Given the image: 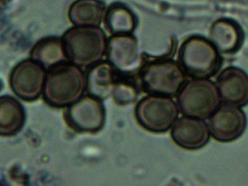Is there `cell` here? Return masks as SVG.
Returning a JSON list of instances; mask_svg holds the SVG:
<instances>
[{"label": "cell", "instance_id": "obj_1", "mask_svg": "<svg viewBox=\"0 0 248 186\" xmlns=\"http://www.w3.org/2000/svg\"><path fill=\"white\" fill-rule=\"evenodd\" d=\"M86 88V73L76 64L64 61L46 70L43 99L50 107L66 108L83 97Z\"/></svg>", "mask_w": 248, "mask_h": 186}, {"label": "cell", "instance_id": "obj_2", "mask_svg": "<svg viewBox=\"0 0 248 186\" xmlns=\"http://www.w3.org/2000/svg\"><path fill=\"white\" fill-rule=\"evenodd\" d=\"M62 39L68 61L81 68L102 61L107 51L108 40L98 26H75Z\"/></svg>", "mask_w": 248, "mask_h": 186}, {"label": "cell", "instance_id": "obj_3", "mask_svg": "<svg viewBox=\"0 0 248 186\" xmlns=\"http://www.w3.org/2000/svg\"><path fill=\"white\" fill-rule=\"evenodd\" d=\"M139 75L144 91L169 97L178 95L187 79L180 64L167 59L154 60L143 64Z\"/></svg>", "mask_w": 248, "mask_h": 186}, {"label": "cell", "instance_id": "obj_4", "mask_svg": "<svg viewBox=\"0 0 248 186\" xmlns=\"http://www.w3.org/2000/svg\"><path fill=\"white\" fill-rule=\"evenodd\" d=\"M220 52L209 40L192 36L184 42L179 53V64L193 79H209L220 70Z\"/></svg>", "mask_w": 248, "mask_h": 186}, {"label": "cell", "instance_id": "obj_5", "mask_svg": "<svg viewBox=\"0 0 248 186\" xmlns=\"http://www.w3.org/2000/svg\"><path fill=\"white\" fill-rule=\"evenodd\" d=\"M178 105L185 116L209 118L221 99L217 84L209 79H193L186 83L178 95Z\"/></svg>", "mask_w": 248, "mask_h": 186}, {"label": "cell", "instance_id": "obj_6", "mask_svg": "<svg viewBox=\"0 0 248 186\" xmlns=\"http://www.w3.org/2000/svg\"><path fill=\"white\" fill-rule=\"evenodd\" d=\"M179 111L178 104L171 97L149 94L137 104L135 116L143 129L154 134H163L173 127Z\"/></svg>", "mask_w": 248, "mask_h": 186}, {"label": "cell", "instance_id": "obj_7", "mask_svg": "<svg viewBox=\"0 0 248 186\" xmlns=\"http://www.w3.org/2000/svg\"><path fill=\"white\" fill-rule=\"evenodd\" d=\"M64 119L71 129L79 134H97L105 125V106L102 100L84 95L66 108Z\"/></svg>", "mask_w": 248, "mask_h": 186}, {"label": "cell", "instance_id": "obj_8", "mask_svg": "<svg viewBox=\"0 0 248 186\" xmlns=\"http://www.w3.org/2000/svg\"><path fill=\"white\" fill-rule=\"evenodd\" d=\"M46 69L32 59L20 62L10 74V85L16 96L31 102L43 95Z\"/></svg>", "mask_w": 248, "mask_h": 186}, {"label": "cell", "instance_id": "obj_9", "mask_svg": "<svg viewBox=\"0 0 248 186\" xmlns=\"http://www.w3.org/2000/svg\"><path fill=\"white\" fill-rule=\"evenodd\" d=\"M247 124V115L240 107L223 103L210 117L209 126L216 141L227 143L240 138Z\"/></svg>", "mask_w": 248, "mask_h": 186}, {"label": "cell", "instance_id": "obj_10", "mask_svg": "<svg viewBox=\"0 0 248 186\" xmlns=\"http://www.w3.org/2000/svg\"><path fill=\"white\" fill-rule=\"evenodd\" d=\"M108 61L122 74L131 76L142 67L138 42L131 34L112 35L108 40Z\"/></svg>", "mask_w": 248, "mask_h": 186}, {"label": "cell", "instance_id": "obj_11", "mask_svg": "<svg viewBox=\"0 0 248 186\" xmlns=\"http://www.w3.org/2000/svg\"><path fill=\"white\" fill-rule=\"evenodd\" d=\"M170 136L179 147L186 150L196 151L209 143L211 134L209 124L203 119L184 116L174 123Z\"/></svg>", "mask_w": 248, "mask_h": 186}, {"label": "cell", "instance_id": "obj_12", "mask_svg": "<svg viewBox=\"0 0 248 186\" xmlns=\"http://www.w3.org/2000/svg\"><path fill=\"white\" fill-rule=\"evenodd\" d=\"M217 86L221 101L243 107L248 104V75L241 68L229 67L221 72Z\"/></svg>", "mask_w": 248, "mask_h": 186}, {"label": "cell", "instance_id": "obj_13", "mask_svg": "<svg viewBox=\"0 0 248 186\" xmlns=\"http://www.w3.org/2000/svg\"><path fill=\"white\" fill-rule=\"evenodd\" d=\"M121 73L108 61H101L90 66L86 72V92L88 95L105 101L111 96Z\"/></svg>", "mask_w": 248, "mask_h": 186}, {"label": "cell", "instance_id": "obj_14", "mask_svg": "<svg viewBox=\"0 0 248 186\" xmlns=\"http://www.w3.org/2000/svg\"><path fill=\"white\" fill-rule=\"evenodd\" d=\"M26 122V112L21 102L11 95L0 97V135L11 137L19 134Z\"/></svg>", "mask_w": 248, "mask_h": 186}, {"label": "cell", "instance_id": "obj_15", "mask_svg": "<svg viewBox=\"0 0 248 186\" xmlns=\"http://www.w3.org/2000/svg\"><path fill=\"white\" fill-rule=\"evenodd\" d=\"M210 41L219 52L230 54L239 50L242 43L240 28L229 20H218L210 31Z\"/></svg>", "mask_w": 248, "mask_h": 186}, {"label": "cell", "instance_id": "obj_16", "mask_svg": "<svg viewBox=\"0 0 248 186\" xmlns=\"http://www.w3.org/2000/svg\"><path fill=\"white\" fill-rule=\"evenodd\" d=\"M105 4L99 0H77L69 10L75 26H99L105 17Z\"/></svg>", "mask_w": 248, "mask_h": 186}, {"label": "cell", "instance_id": "obj_17", "mask_svg": "<svg viewBox=\"0 0 248 186\" xmlns=\"http://www.w3.org/2000/svg\"><path fill=\"white\" fill-rule=\"evenodd\" d=\"M30 55L31 59L41 64L46 70L68 61L63 41L57 37H49L40 40L32 48Z\"/></svg>", "mask_w": 248, "mask_h": 186}, {"label": "cell", "instance_id": "obj_18", "mask_svg": "<svg viewBox=\"0 0 248 186\" xmlns=\"http://www.w3.org/2000/svg\"><path fill=\"white\" fill-rule=\"evenodd\" d=\"M108 32L112 35L131 34L136 26V19L129 9L121 4H113L105 17Z\"/></svg>", "mask_w": 248, "mask_h": 186}, {"label": "cell", "instance_id": "obj_19", "mask_svg": "<svg viewBox=\"0 0 248 186\" xmlns=\"http://www.w3.org/2000/svg\"><path fill=\"white\" fill-rule=\"evenodd\" d=\"M131 76L121 73L115 84L112 95L117 105L125 106L134 103L138 96L136 84L131 81Z\"/></svg>", "mask_w": 248, "mask_h": 186}]
</instances>
